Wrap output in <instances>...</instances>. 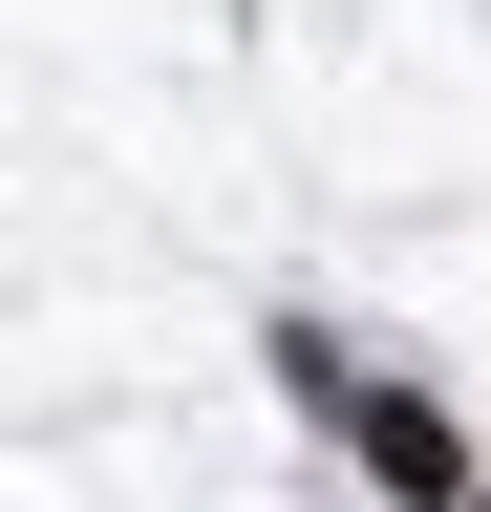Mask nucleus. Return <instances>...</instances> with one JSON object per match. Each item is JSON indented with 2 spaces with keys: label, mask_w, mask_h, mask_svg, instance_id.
I'll list each match as a JSON object with an SVG mask.
<instances>
[{
  "label": "nucleus",
  "mask_w": 491,
  "mask_h": 512,
  "mask_svg": "<svg viewBox=\"0 0 491 512\" xmlns=\"http://www.w3.org/2000/svg\"><path fill=\"white\" fill-rule=\"evenodd\" d=\"M363 470L427 491V512H470V470H449V427H427V406H363Z\"/></svg>",
  "instance_id": "1"
}]
</instances>
